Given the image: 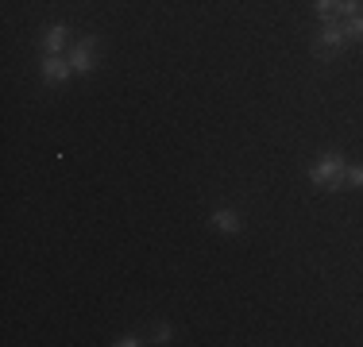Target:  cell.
<instances>
[{
    "instance_id": "obj_1",
    "label": "cell",
    "mask_w": 363,
    "mask_h": 347,
    "mask_svg": "<svg viewBox=\"0 0 363 347\" xmlns=\"http://www.w3.org/2000/svg\"><path fill=\"white\" fill-rule=\"evenodd\" d=\"M344 174H348L344 154L328 151V154H321V159L309 166V181H313V186H321V189H344V186H348V181H344Z\"/></svg>"
},
{
    "instance_id": "obj_2",
    "label": "cell",
    "mask_w": 363,
    "mask_h": 347,
    "mask_svg": "<svg viewBox=\"0 0 363 347\" xmlns=\"http://www.w3.org/2000/svg\"><path fill=\"white\" fill-rule=\"evenodd\" d=\"M344 42H348V35H344L340 20L325 23V28L317 31V39H313V55H317V62H333V58L344 50Z\"/></svg>"
},
{
    "instance_id": "obj_3",
    "label": "cell",
    "mask_w": 363,
    "mask_h": 347,
    "mask_svg": "<svg viewBox=\"0 0 363 347\" xmlns=\"http://www.w3.org/2000/svg\"><path fill=\"white\" fill-rule=\"evenodd\" d=\"M97 47H101L97 35H85V39L70 50V66H74V74H93V69H97Z\"/></svg>"
},
{
    "instance_id": "obj_4",
    "label": "cell",
    "mask_w": 363,
    "mask_h": 347,
    "mask_svg": "<svg viewBox=\"0 0 363 347\" xmlns=\"http://www.w3.org/2000/svg\"><path fill=\"white\" fill-rule=\"evenodd\" d=\"M209 224L217 232H224V236H240V232H244V216H240L236 208H213Z\"/></svg>"
},
{
    "instance_id": "obj_5",
    "label": "cell",
    "mask_w": 363,
    "mask_h": 347,
    "mask_svg": "<svg viewBox=\"0 0 363 347\" xmlns=\"http://www.w3.org/2000/svg\"><path fill=\"white\" fill-rule=\"evenodd\" d=\"M70 74H74L70 58H58V55H47V58H43V81H47V85H62Z\"/></svg>"
},
{
    "instance_id": "obj_6",
    "label": "cell",
    "mask_w": 363,
    "mask_h": 347,
    "mask_svg": "<svg viewBox=\"0 0 363 347\" xmlns=\"http://www.w3.org/2000/svg\"><path fill=\"white\" fill-rule=\"evenodd\" d=\"M62 47H66V28H62V23L47 28V35H43V50H47V55H58Z\"/></svg>"
},
{
    "instance_id": "obj_7",
    "label": "cell",
    "mask_w": 363,
    "mask_h": 347,
    "mask_svg": "<svg viewBox=\"0 0 363 347\" xmlns=\"http://www.w3.org/2000/svg\"><path fill=\"white\" fill-rule=\"evenodd\" d=\"M313 12H317V20H321V23H333L336 16H340V0H317Z\"/></svg>"
},
{
    "instance_id": "obj_8",
    "label": "cell",
    "mask_w": 363,
    "mask_h": 347,
    "mask_svg": "<svg viewBox=\"0 0 363 347\" xmlns=\"http://www.w3.org/2000/svg\"><path fill=\"white\" fill-rule=\"evenodd\" d=\"M344 35H348V42H363V16H352V20H340Z\"/></svg>"
},
{
    "instance_id": "obj_9",
    "label": "cell",
    "mask_w": 363,
    "mask_h": 347,
    "mask_svg": "<svg viewBox=\"0 0 363 347\" xmlns=\"http://www.w3.org/2000/svg\"><path fill=\"white\" fill-rule=\"evenodd\" d=\"M352 16H363V0H340V20H352Z\"/></svg>"
},
{
    "instance_id": "obj_10",
    "label": "cell",
    "mask_w": 363,
    "mask_h": 347,
    "mask_svg": "<svg viewBox=\"0 0 363 347\" xmlns=\"http://www.w3.org/2000/svg\"><path fill=\"white\" fill-rule=\"evenodd\" d=\"M344 181H348L352 189H363V166H348V174H344Z\"/></svg>"
},
{
    "instance_id": "obj_11",
    "label": "cell",
    "mask_w": 363,
    "mask_h": 347,
    "mask_svg": "<svg viewBox=\"0 0 363 347\" xmlns=\"http://www.w3.org/2000/svg\"><path fill=\"white\" fill-rule=\"evenodd\" d=\"M151 336H155L151 343H170V336H174V328H170V324H159V328H155Z\"/></svg>"
},
{
    "instance_id": "obj_12",
    "label": "cell",
    "mask_w": 363,
    "mask_h": 347,
    "mask_svg": "<svg viewBox=\"0 0 363 347\" xmlns=\"http://www.w3.org/2000/svg\"><path fill=\"white\" fill-rule=\"evenodd\" d=\"M135 343H140V336H120L116 340V347H135Z\"/></svg>"
}]
</instances>
